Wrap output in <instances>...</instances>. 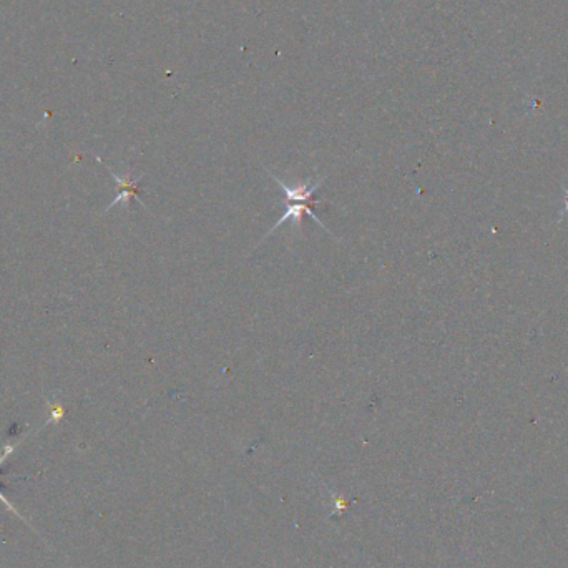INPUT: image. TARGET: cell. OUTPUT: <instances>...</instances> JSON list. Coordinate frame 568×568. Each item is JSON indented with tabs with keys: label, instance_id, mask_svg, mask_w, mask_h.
Segmentation results:
<instances>
[{
	"label": "cell",
	"instance_id": "1",
	"mask_svg": "<svg viewBox=\"0 0 568 568\" xmlns=\"http://www.w3.org/2000/svg\"><path fill=\"white\" fill-rule=\"evenodd\" d=\"M321 203V199L320 202H313V203H302V202H296V203H291V204H288V208H286V211L283 213V216H281L280 219H277V223L275 224V226H271L269 228V231L266 233V235L263 236V239L259 241V243H263L264 239H268L269 236L273 235V233H275L277 228L280 226H283L284 223H288V222H291L294 226H297L301 230V226H302V215H308L309 218L311 219H314V222H316L317 224H320L321 228H324L326 231L329 233V235H333V233L329 231V228L326 226L324 223L321 222L320 218H317L316 215L313 213V206H316V204H320Z\"/></svg>",
	"mask_w": 568,
	"mask_h": 568
},
{
	"label": "cell",
	"instance_id": "2",
	"mask_svg": "<svg viewBox=\"0 0 568 568\" xmlns=\"http://www.w3.org/2000/svg\"><path fill=\"white\" fill-rule=\"evenodd\" d=\"M268 171V175L271 177L275 182L280 185L281 191H283L286 202L288 203H296V202H302V203H313V202H320V199H314L313 196L316 193V190H320V186L324 183L326 178H321L317 179L316 183H302V185H297V186H288L286 183L283 182L281 178H277L273 171Z\"/></svg>",
	"mask_w": 568,
	"mask_h": 568
},
{
	"label": "cell",
	"instance_id": "3",
	"mask_svg": "<svg viewBox=\"0 0 568 568\" xmlns=\"http://www.w3.org/2000/svg\"><path fill=\"white\" fill-rule=\"evenodd\" d=\"M110 173H112L113 179H115L118 188H120V193H118L117 198L108 204L107 211L112 210L113 206H117L118 203H125V204H126V203L130 202V198H132V196H135V198H137L138 202H140V204H143V206H145V203H143L141 199H140V196H138V183L141 182L143 175H141V177H138V178H130V177H125V178H124V177H118L115 171H112V170H110Z\"/></svg>",
	"mask_w": 568,
	"mask_h": 568
},
{
	"label": "cell",
	"instance_id": "4",
	"mask_svg": "<svg viewBox=\"0 0 568 568\" xmlns=\"http://www.w3.org/2000/svg\"><path fill=\"white\" fill-rule=\"evenodd\" d=\"M0 498H2V502H3V504H6L7 507H9V509H12V510H14V507H12V505L9 504V502H7V498H6V497H3V496H2V493H0ZM14 512H15V510H14Z\"/></svg>",
	"mask_w": 568,
	"mask_h": 568
}]
</instances>
